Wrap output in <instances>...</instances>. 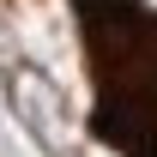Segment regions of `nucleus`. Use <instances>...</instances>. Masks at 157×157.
Returning a JSON list of instances; mask_svg holds the SVG:
<instances>
[{
  "label": "nucleus",
  "mask_w": 157,
  "mask_h": 157,
  "mask_svg": "<svg viewBox=\"0 0 157 157\" xmlns=\"http://www.w3.org/2000/svg\"><path fill=\"white\" fill-rule=\"evenodd\" d=\"M91 139L115 157H157V6L145 0H73Z\"/></svg>",
  "instance_id": "f257e3e1"
}]
</instances>
